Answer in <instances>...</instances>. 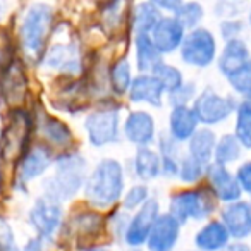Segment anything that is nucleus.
Wrapping results in <instances>:
<instances>
[{
    "label": "nucleus",
    "instance_id": "1",
    "mask_svg": "<svg viewBox=\"0 0 251 251\" xmlns=\"http://www.w3.org/2000/svg\"><path fill=\"white\" fill-rule=\"evenodd\" d=\"M124 193V169L114 158H105L86 181V198L98 208L117 203Z\"/></svg>",
    "mask_w": 251,
    "mask_h": 251
},
{
    "label": "nucleus",
    "instance_id": "2",
    "mask_svg": "<svg viewBox=\"0 0 251 251\" xmlns=\"http://www.w3.org/2000/svg\"><path fill=\"white\" fill-rule=\"evenodd\" d=\"M86 162L77 153H66L55 160V172L45 181V196L60 203L69 200L81 189L84 182Z\"/></svg>",
    "mask_w": 251,
    "mask_h": 251
},
{
    "label": "nucleus",
    "instance_id": "3",
    "mask_svg": "<svg viewBox=\"0 0 251 251\" xmlns=\"http://www.w3.org/2000/svg\"><path fill=\"white\" fill-rule=\"evenodd\" d=\"M53 9L47 4H35L28 9L23 25L19 28L21 45L31 57H36L43 52L47 40L52 31Z\"/></svg>",
    "mask_w": 251,
    "mask_h": 251
},
{
    "label": "nucleus",
    "instance_id": "4",
    "mask_svg": "<svg viewBox=\"0 0 251 251\" xmlns=\"http://www.w3.org/2000/svg\"><path fill=\"white\" fill-rule=\"evenodd\" d=\"M215 210V195L212 189L181 191L171 198V215L179 224L188 220H203Z\"/></svg>",
    "mask_w": 251,
    "mask_h": 251
},
{
    "label": "nucleus",
    "instance_id": "5",
    "mask_svg": "<svg viewBox=\"0 0 251 251\" xmlns=\"http://www.w3.org/2000/svg\"><path fill=\"white\" fill-rule=\"evenodd\" d=\"M217 43L213 35L205 28H196L186 35L181 45V57L186 64L195 67H206L213 62Z\"/></svg>",
    "mask_w": 251,
    "mask_h": 251
},
{
    "label": "nucleus",
    "instance_id": "6",
    "mask_svg": "<svg viewBox=\"0 0 251 251\" xmlns=\"http://www.w3.org/2000/svg\"><path fill=\"white\" fill-rule=\"evenodd\" d=\"M119 110L112 107L98 108L91 112L84 121L90 143L95 147H103L119 141Z\"/></svg>",
    "mask_w": 251,
    "mask_h": 251
},
{
    "label": "nucleus",
    "instance_id": "7",
    "mask_svg": "<svg viewBox=\"0 0 251 251\" xmlns=\"http://www.w3.org/2000/svg\"><path fill=\"white\" fill-rule=\"evenodd\" d=\"M193 110H195L200 122L212 126L226 121L234 110H237V103L234 98L222 97L208 88L196 97Z\"/></svg>",
    "mask_w": 251,
    "mask_h": 251
},
{
    "label": "nucleus",
    "instance_id": "8",
    "mask_svg": "<svg viewBox=\"0 0 251 251\" xmlns=\"http://www.w3.org/2000/svg\"><path fill=\"white\" fill-rule=\"evenodd\" d=\"M29 222L36 229L38 237L52 239L62 224V206L53 200L43 196L36 200L35 206L29 212Z\"/></svg>",
    "mask_w": 251,
    "mask_h": 251
},
{
    "label": "nucleus",
    "instance_id": "9",
    "mask_svg": "<svg viewBox=\"0 0 251 251\" xmlns=\"http://www.w3.org/2000/svg\"><path fill=\"white\" fill-rule=\"evenodd\" d=\"M29 117L25 112H14L12 121L5 127L4 134H2V143H0V153L2 157L11 160L23 153L26 143H28V134H29Z\"/></svg>",
    "mask_w": 251,
    "mask_h": 251
},
{
    "label": "nucleus",
    "instance_id": "10",
    "mask_svg": "<svg viewBox=\"0 0 251 251\" xmlns=\"http://www.w3.org/2000/svg\"><path fill=\"white\" fill-rule=\"evenodd\" d=\"M157 219H158V201L150 198L138 210L136 215L129 220V224H127V229H126L124 234L126 243L133 248H140L143 243H147L148 236H150V230Z\"/></svg>",
    "mask_w": 251,
    "mask_h": 251
},
{
    "label": "nucleus",
    "instance_id": "11",
    "mask_svg": "<svg viewBox=\"0 0 251 251\" xmlns=\"http://www.w3.org/2000/svg\"><path fill=\"white\" fill-rule=\"evenodd\" d=\"M179 230L181 224L171 213L158 215L147 239L148 251H172L179 241Z\"/></svg>",
    "mask_w": 251,
    "mask_h": 251
},
{
    "label": "nucleus",
    "instance_id": "12",
    "mask_svg": "<svg viewBox=\"0 0 251 251\" xmlns=\"http://www.w3.org/2000/svg\"><path fill=\"white\" fill-rule=\"evenodd\" d=\"M150 38L162 55L171 53L177 50L184 42V26L176 18H160V21L157 23V26L151 31Z\"/></svg>",
    "mask_w": 251,
    "mask_h": 251
},
{
    "label": "nucleus",
    "instance_id": "13",
    "mask_svg": "<svg viewBox=\"0 0 251 251\" xmlns=\"http://www.w3.org/2000/svg\"><path fill=\"white\" fill-rule=\"evenodd\" d=\"M124 136L127 141L145 148L155 140V119L145 110L131 112L124 121Z\"/></svg>",
    "mask_w": 251,
    "mask_h": 251
},
{
    "label": "nucleus",
    "instance_id": "14",
    "mask_svg": "<svg viewBox=\"0 0 251 251\" xmlns=\"http://www.w3.org/2000/svg\"><path fill=\"white\" fill-rule=\"evenodd\" d=\"M43 66L47 69H59L69 76L81 73V60L76 45L73 43H55L43 57Z\"/></svg>",
    "mask_w": 251,
    "mask_h": 251
},
{
    "label": "nucleus",
    "instance_id": "15",
    "mask_svg": "<svg viewBox=\"0 0 251 251\" xmlns=\"http://www.w3.org/2000/svg\"><path fill=\"white\" fill-rule=\"evenodd\" d=\"M206 176H208V182L212 193L215 198L222 200V201L236 203L241 196V186L237 179L227 171L224 165L213 164L206 169Z\"/></svg>",
    "mask_w": 251,
    "mask_h": 251
},
{
    "label": "nucleus",
    "instance_id": "16",
    "mask_svg": "<svg viewBox=\"0 0 251 251\" xmlns=\"http://www.w3.org/2000/svg\"><path fill=\"white\" fill-rule=\"evenodd\" d=\"M222 224L236 239L248 237L251 234V205L246 201L230 203L222 212Z\"/></svg>",
    "mask_w": 251,
    "mask_h": 251
},
{
    "label": "nucleus",
    "instance_id": "17",
    "mask_svg": "<svg viewBox=\"0 0 251 251\" xmlns=\"http://www.w3.org/2000/svg\"><path fill=\"white\" fill-rule=\"evenodd\" d=\"M164 86L153 74H140L129 88V100L134 103H150L158 107L164 98Z\"/></svg>",
    "mask_w": 251,
    "mask_h": 251
},
{
    "label": "nucleus",
    "instance_id": "18",
    "mask_svg": "<svg viewBox=\"0 0 251 251\" xmlns=\"http://www.w3.org/2000/svg\"><path fill=\"white\" fill-rule=\"evenodd\" d=\"M198 117H196L195 110L188 105L182 107H174L171 112V119H169V133L171 138L176 143L181 141H188L193 138L198 127Z\"/></svg>",
    "mask_w": 251,
    "mask_h": 251
},
{
    "label": "nucleus",
    "instance_id": "19",
    "mask_svg": "<svg viewBox=\"0 0 251 251\" xmlns=\"http://www.w3.org/2000/svg\"><path fill=\"white\" fill-rule=\"evenodd\" d=\"M52 160H53L52 151L47 147H43V145H38V147H35L31 151H28V153L23 157L21 164H19V169H18V179L21 182L33 181V179L42 176L43 172L50 167Z\"/></svg>",
    "mask_w": 251,
    "mask_h": 251
},
{
    "label": "nucleus",
    "instance_id": "20",
    "mask_svg": "<svg viewBox=\"0 0 251 251\" xmlns=\"http://www.w3.org/2000/svg\"><path fill=\"white\" fill-rule=\"evenodd\" d=\"M229 237L226 226L219 220H212L196 232L195 244L200 251H220L229 244Z\"/></svg>",
    "mask_w": 251,
    "mask_h": 251
},
{
    "label": "nucleus",
    "instance_id": "21",
    "mask_svg": "<svg viewBox=\"0 0 251 251\" xmlns=\"http://www.w3.org/2000/svg\"><path fill=\"white\" fill-rule=\"evenodd\" d=\"M248 60H250V52H248L246 43L239 38L230 40L222 50V55L219 59V69L220 73L229 77L234 73H237Z\"/></svg>",
    "mask_w": 251,
    "mask_h": 251
},
{
    "label": "nucleus",
    "instance_id": "22",
    "mask_svg": "<svg viewBox=\"0 0 251 251\" xmlns=\"http://www.w3.org/2000/svg\"><path fill=\"white\" fill-rule=\"evenodd\" d=\"M26 90V77L19 64H11L5 71L2 83H0V93L9 103L23 100V95Z\"/></svg>",
    "mask_w": 251,
    "mask_h": 251
},
{
    "label": "nucleus",
    "instance_id": "23",
    "mask_svg": "<svg viewBox=\"0 0 251 251\" xmlns=\"http://www.w3.org/2000/svg\"><path fill=\"white\" fill-rule=\"evenodd\" d=\"M134 45H136V66L141 73L150 74L157 69V66L162 64V53L157 50L155 43L151 42L150 35H136L134 40Z\"/></svg>",
    "mask_w": 251,
    "mask_h": 251
},
{
    "label": "nucleus",
    "instance_id": "24",
    "mask_svg": "<svg viewBox=\"0 0 251 251\" xmlns=\"http://www.w3.org/2000/svg\"><path fill=\"white\" fill-rule=\"evenodd\" d=\"M134 174L141 179V181H153L162 174V162L157 151L150 150L148 147L140 148L134 155L133 160Z\"/></svg>",
    "mask_w": 251,
    "mask_h": 251
},
{
    "label": "nucleus",
    "instance_id": "25",
    "mask_svg": "<svg viewBox=\"0 0 251 251\" xmlns=\"http://www.w3.org/2000/svg\"><path fill=\"white\" fill-rule=\"evenodd\" d=\"M217 140L210 129H198L189 140V157L206 165L215 153Z\"/></svg>",
    "mask_w": 251,
    "mask_h": 251
},
{
    "label": "nucleus",
    "instance_id": "26",
    "mask_svg": "<svg viewBox=\"0 0 251 251\" xmlns=\"http://www.w3.org/2000/svg\"><path fill=\"white\" fill-rule=\"evenodd\" d=\"M158 21H160V11L155 2H143L136 5L133 16V28L136 35H151Z\"/></svg>",
    "mask_w": 251,
    "mask_h": 251
},
{
    "label": "nucleus",
    "instance_id": "27",
    "mask_svg": "<svg viewBox=\"0 0 251 251\" xmlns=\"http://www.w3.org/2000/svg\"><path fill=\"white\" fill-rule=\"evenodd\" d=\"M176 141L171 136H162L160 140V150H162V174L167 176V177H174L179 174V167H181V162L177 160V147H176Z\"/></svg>",
    "mask_w": 251,
    "mask_h": 251
},
{
    "label": "nucleus",
    "instance_id": "28",
    "mask_svg": "<svg viewBox=\"0 0 251 251\" xmlns=\"http://www.w3.org/2000/svg\"><path fill=\"white\" fill-rule=\"evenodd\" d=\"M213 157H215V164L224 165V167L230 162H236L241 157V143L237 141V138L232 134H226L220 138Z\"/></svg>",
    "mask_w": 251,
    "mask_h": 251
},
{
    "label": "nucleus",
    "instance_id": "29",
    "mask_svg": "<svg viewBox=\"0 0 251 251\" xmlns=\"http://www.w3.org/2000/svg\"><path fill=\"white\" fill-rule=\"evenodd\" d=\"M133 84L131 77V66L126 59H119L114 66L110 67V86L117 95H124L129 91Z\"/></svg>",
    "mask_w": 251,
    "mask_h": 251
},
{
    "label": "nucleus",
    "instance_id": "30",
    "mask_svg": "<svg viewBox=\"0 0 251 251\" xmlns=\"http://www.w3.org/2000/svg\"><path fill=\"white\" fill-rule=\"evenodd\" d=\"M236 138L243 147L251 148V101L237 105Z\"/></svg>",
    "mask_w": 251,
    "mask_h": 251
},
{
    "label": "nucleus",
    "instance_id": "31",
    "mask_svg": "<svg viewBox=\"0 0 251 251\" xmlns=\"http://www.w3.org/2000/svg\"><path fill=\"white\" fill-rule=\"evenodd\" d=\"M42 133L55 147H67L71 143V131L64 126V122L55 121V119L47 117L43 121Z\"/></svg>",
    "mask_w": 251,
    "mask_h": 251
},
{
    "label": "nucleus",
    "instance_id": "32",
    "mask_svg": "<svg viewBox=\"0 0 251 251\" xmlns=\"http://www.w3.org/2000/svg\"><path fill=\"white\" fill-rule=\"evenodd\" d=\"M151 74L160 81L162 86H164V90L169 91V93H174V91H177L179 88L184 84L181 71L176 69V67H172V66H169V64L162 62L160 66H157V69H155Z\"/></svg>",
    "mask_w": 251,
    "mask_h": 251
},
{
    "label": "nucleus",
    "instance_id": "33",
    "mask_svg": "<svg viewBox=\"0 0 251 251\" xmlns=\"http://www.w3.org/2000/svg\"><path fill=\"white\" fill-rule=\"evenodd\" d=\"M174 18L184 26V29L189 28L193 31L203 19V7L196 2H184V4L181 2L179 9L174 12Z\"/></svg>",
    "mask_w": 251,
    "mask_h": 251
},
{
    "label": "nucleus",
    "instance_id": "34",
    "mask_svg": "<svg viewBox=\"0 0 251 251\" xmlns=\"http://www.w3.org/2000/svg\"><path fill=\"white\" fill-rule=\"evenodd\" d=\"M229 83L244 98V101H251V59L237 73L229 76Z\"/></svg>",
    "mask_w": 251,
    "mask_h": 251
},
{
    "label": "nucleus",
    "instance_id": "35",
    "mask_svg": "<svg viewBox=\"0 0 251 251\" xmlns=\"http://www.w3.org/2000/svg\"><path fill=\"white\" fill-rule=\"evenodd\" d=\"M74 226L81 236H90L98 234L101 230V217L95 212H83L74 217Z\"/></svg>",
    "mask_w": 251,
    "mask_h": 251
},
{
    "label": "nucleus",
    "instance_id": "36",
    "mask_svg": "<svg viewBox=\"0 0 251 251\" xmlns=\"http://www.w3.org/2000/svg\"><path fill=\"white\" fill-rule=\"evenodd\" d=\"M205 174V165L201 162L195 160L193 157H184L181 160V167H179V177L184 182H196L198 179L203 177Z\"/></svg>",
    "mask_w": 251,
    "mask_h": 251
},
{
    "label": "nucleus",
    "instance_id": "37",
    "mask_svg": "<svg viewBox=\"0 0 251 251\" xmlns=\"http://www.w3.org/2000/svg\"><path fill=\"white\" fill-rule=\"evenodd\" d=\"M148 201V189L145 186H133L129 193L124 196V208L126 210H140Z\"/></svg>",
    "mask_w": 251,
    "mask_h": 251
},
{
    "label": "nucleus",
    "instance_id": "38",
    "mask_svg": "<svg viewBox=\"0 0 251 251\" xmlns=\"http://www.w3.org/2000/svg\"><path fill=\"white\" fill-rule=\"evenodd\" d=\"M0 251H19L16 246L12 227L4 217H0Z\"/></svg>",
    "mask_w": 251,
    "mask_h": 251
},
{
    "label": "nucleus",
    "instance_id": "39",
    "mask_svg": "<svg viewBox=\"0 0 251 251\" xmlns=\"http://www.w3.org/2000/svg\"><path fill=\"white\" fill-rule=\"evenodd\" d=\"M195 84L193 83H184L177 91L171 93V103L174 107H182V105H188V101L195 97Z\"/></svg>",
    "mask_w": 251,
    "mask_h": 251
},
{
    "label": "nucleus",
    "instance_id": "40",
    "mask_svg": "<svg viewBox=\"0 0 251 251\" xmlns=\"http://www.w3.org/2000/svg\"><path fill=\"white\" fill-rule=\"evenodd\" d=\"M236 179L239 182L241 189H244V191L251 195V162H246L244 165H241Z\"/></svg>",
    "mask_w": 251,
    "mask_h": 251
},
{
    "label": "nucleus",
    "instance_id": "41",
    "mask_svg": "<svg viewBox=\"0 0 251 251\" xmlns=\"http://www.w3.org/2000/svg\"><path fill=\"white\" fill-rule=\"evenodd\" d=\"M241 29H243L241 21H226V23H222L220 31H222L224 38H227V42H230V40H236V35L241 33Z\"/></svg>",
    "mask_w": 251,
    "mask_h": 251
},
{
    "label": "nucleus",
    "instance_id": "42",
    "mask_svg": "<svg viewBox=\"0 0 251 251\" xmlns=\"http://www.w3.org/2000/svg\"><path fill=\"white\" fill-rule=\"evenodd\" d=\"M23 251H43V239L42 237H33L28 241Z\"/></svg>",
    "mask_w": 251,
    "mask_h": 251
},
{
    "label": "nucleus",
    "instance_id": "43",
    "mask_svg": "<svg viewBox=\"0 0 251 251\" xmlns=\"http://www.w3.org/2000/svg\"><path fill=\"white\" fill-rule=\"evenodd\" d=\"M224 251H251L250 246L244 243H232V244H227L226 248H224Z\"/></svg>",
    "mask_w": 251,
    "mask_h": 251
},
{
    "label": "nucleus",
    "instance_id": "44",
    "mask_svg": "<svg viewBox=\"0 0 251 251\" xmlns=\"http://www.w3.org/2000/svg\"><path fill=\"white\" fill-rule=\"evenodd\" d=\"M4 64H5V52L2 49H0V67L4 66Z\"/></svg>",
    "mask_w": 251,
    "mask_h": 251
},
{
    "label": "nucleus",
    "instance_id": "45",
    "mask_svg": "<svg viewBox=\"0 0 251 251\" xmlns=\"http://www.w3.org/2000/svg\"><path fill=\"white\" fill-rule=\"evenodd\" d=\"M84 251H108L105 248H90V250H84Z\"/></svg>",
    "mask_w": 251,
    "mask_h": 251
},
{
    "label": "nucleus",
    "instance_id": "46",
    "mask_svg": "<svg viewBox=\"0 0 251 251\" xmlns=\"http://www.w3.org/2000/svg\"><path fill=\"white\" fill-rule=\"evenodd\" d=\"M131 251H140V248H133V250H131Z\"/></svg>",
    "mask_w": 251,
    "mask_h": 251
},
{
    "label": "nucleus",
    "instance_id": "47",
    "mask_svg": "<svg viewBox=\"0 0 251 251\" xmlns=\"http://www.w3.org/2000/svg\"><path fill=\"white\" fill-rule=\"evenodd\" d=\"M0 16H2V4H0Z\"/></svg>",
    "mask_w": 251,
    "mask_h": 251
},
{
    "label": "nucleus",
    "instance_id": "48",
    "mask_svg": "<svg viewBox=\"0 0 251 251\" xmlns=\"http://www.w3.org/2000/svg\"><path fill=\"white\" fill-rule=\"evenodd\" d=\"M250 23H251V11H250Z\"/></svg>",
    "mask_w": 251,
    "mask_h": 251
}]
</instances>
